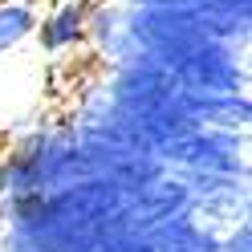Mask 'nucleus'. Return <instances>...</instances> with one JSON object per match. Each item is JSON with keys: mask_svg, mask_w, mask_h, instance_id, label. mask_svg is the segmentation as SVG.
Listing matches in <instances>:
<instances>
[{"mask_svg": "<svg viewBox=\"0 0 252 252\" xmlns=\"http://www.w3.org/2000/svg\"><path fill=\"white\" fill-rule=\"evenodd\" d=\"M86 33H90L86 0H65V4H57L53 12L37 17V33H33V41H37L49 57H61V53H69L73 45H82Z\"/></svg>", "mask_w": 252, "mask_h": 252, "instance_id": "obj_1", "label": "nucleus"}, {"mask_svg": "<svg viewBox=\"0 0 252 252\" xmlns=\"http://www.w3.org/2000/svg\"><path fill=\"white\" fill-rule=\"evenodd\" d=\"M41 12L29 0H0V57L17 53L25 41H33Z\"/></svg>", "mask_w": 252, "mask_h": 252, "instance_id": "obj_2", "label": "nucleus"}]
</instances>
